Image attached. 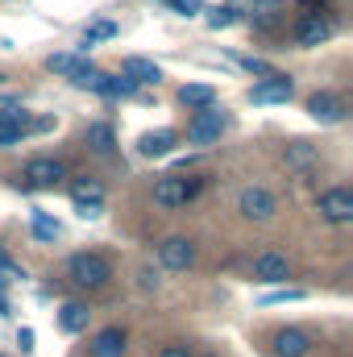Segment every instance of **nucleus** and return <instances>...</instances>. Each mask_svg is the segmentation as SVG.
<instances>
[{"instance_id":"obj_1","label":"nucleus","mask_w":353,"mask_h":357,"mask_svg":"<svg viewBox=\"0 0 353 357\" xmlns=\"http://www.w3.org/2000/svg\"><path fill=\"white\" fill-rule=\"evenodd\" d=\"M67 274H71L75 287L100 291V287H108V278H112V262L100 258V254H75V258L67 262Z\"/></svg>"},{"instance_id":"obj_2","label":"nucleus","mask_w":353,"mask_h":357,"mask_svg":"<svg viewBox=\"0 0 353 357\" xmlns=\"http://www.w3.org/2000/svg\"><path fill=\"white\" fill-rule=\"evenodd\" d=\"M316 212H320V220H329V225H350V220H353L350 187H329V191H320Z\"/></svg>"},{"instance_id":"obj_3","label":"nucleus","mask_w":353,"mask_h":357,"mask_svg":"<svg viewBox=\"0 0 353 357\" xmlns=\"http://www.w3.org/2000/svg\"><path fill=\"white\" fill-rule=\"evenodd\" d=\"M237 212H241L246 220H270V216L278 212V199H274L266 187H246V191L237 195Z\"/></svg>"},{"instance_id":"obj_4","label":"nucleus","mask_w":353,"mask_h":357,"mask_svg":"<svg viewBox=\"0 0 353 357\" xmlns=\"http://www.w3.org/2000/svg\"><path fill=\"white\" fill-rule=\"evenodd\" d=\"M220 133H225V116H220L216 108L195 112L191 125H187V137H191L195 146H212V142H220Z\"/></svg>"},{"instance_id":"obj_5","label":"nucleus","mask_w":353,"mask_h":357,"mask_svg":"<svg viewBox=\"0 0 353 357\" xmlns=\"http://www.w3.org/2000/svg\"><path fill=\"white\" fill-rule=\"evenodd\" d=\"M291 278V262L283 258V254H274V250H266L254 258V282H266V287H278V282H287Z\"/></svg>"},{"instance_id":"obj_6","label":"nucleus","mask_w":353,"mask_h":357,"mask_svg":"<svg viewBox=\"0 0 353 357\" xmlns=\"http://www.w3.org/2000/svg\"><path fill=\"white\" fill-rule=\"evenodd\" d=\"M291 91H295V84H291L287 75L270 71L266 79H258V84L250 88V100H254V104H283V100H291Z\"/></svg>"},{"instance_id":"obj_7","label":"nucleus","mask_w":353,"mask_h":357,"mask_svg":"<svg viewBox=\"0 0 353 357\" xmlns=\"http://www.w3.org/2000/svg\"><path fill=\"white\" fill-rule=\"evenodd\" d=\"M63 178H67V167L59 158H33V162H25V183L29 187H54Z\"/></svg>"},{"instance_id":"obj_8","label":"nucleus","mask_w":353,"mask_h":357,"mask_svg":"<svg viewBox=\"0 0 353 357\" xmlns=\"http://www.w3.org/2000/svg\"><path fill=\"white\" fill-rule=\"evenodd\" d=\"M195 187L187 183V178L179 175H163L158 183H154V204L158 208H179V204H187V195H191Z\"/></svg>"},{"instance_id":"obj_9","label":"nucleus","mask_w":353,"mask_h":357,"mask_svg":"<svg viewBox=\"0 0 353 357\" xmlns=\"http://www.w3.org/2000/svg\"><path fill=\"white\" fill-rule=\"evenodd\" d=\"M158 262L167 270H187L195 262V245H191L187 237H167V241L158 245Z\"/></svg>"},{"instance_id":"obj_10","label":"nucleus","mask_w":353,"mask_h":357,"mask_svg":"<svg viewBox=\"0 0 353 357\" xmlns=\"http://www.w3.org/2000/svg\"><path fill=\"white\" fill-rule=\"evenodd\" d=\"M308 112H312L320 125H337V121L345 116V100H341L337 91H316V96L308 100Z\"/></svg>"},{"instance_id":"obj_11","label":"nucleus","mask_w":353,"mask_h":357,"mask_svg":"<svg viewBox=\"0 0 353 357\" xmlns=\"http://www.w3.org/2000/svg\"><path fill=\"white\" fill-rule=\"evenodd\" d=\"M88 354L91 357H125V333H121L117 324L100 328V333L88 341Z\"/></svg>"},{"instance_id":"obj_12","label":"nucleus","mask_w":353,"mask_h":357,"mask_svg":"<svg viewBox=\"0 0 353 357\" xmlns=\"http://www.w3.org/2000/svg\"><path fill=\"white\" fill-rule=\"evenodd\" d=\"M270 349H274L278 357H303L308 349H312V337H308L303 328H278Z\"/></svg>"},{"instance_id":"obj_13","label":"nucleus","mask_w":353,"mask_h":357,"mask_svg":"<svg viewBox=\"0 0 353 357\" xmlns=\"http://www.w3.org/2000/svg\"><path fill=\"white\" fill-rule=\"evenodd\" d=\"M283 162H287V171H299V175H308V171L320 162V150H316L312 142H291V146L283 150Z\"/></svg>"},{"instance_id":"obj_14","label":"nucleus","mask_w":353,"mask_h":357,"mask_svg":"<svg viewBox=\"0 0 353 357\" xmlns=\"http://www.w3.org/2000/svg\"><path fill=\"white\" fill-rule=\"evenodd\" d=\"M175 142H179L175 129H154V133H142L137 137V154L142 158H163V154H171Z\"/></svg>"},{"instance_id":"obj_15","label":"nucleus","mask_w":353,"mask_h":357,"mask_svg":"<svg viewBox=\"0 0 353 357\" xmlns=\"http://www.w3.org/2000/svg\"><path fill=\"white\" fill-rule=\"evenodd\" d=\"M121 75H125V79H129L133 88H142V84H158V79H163L158 63H150V59H137V54L121 63Z\"/></svg>"},{"instance_id":"obj_16","label":"nucleus","mask_w":353,"mask_h":357,"mask_svg":"<svg viewBox=\"0 0 353 357\" xmlns=\"http://www.w3.org/2000/svg\"><path fill=\"white\" fill-rule=\"evenodd\" d=\"M329 33H333V25H329L324 17H308V21L295 29V42H299V46H320V42H329Z\"/></svg>"},{"instance_id":"obj_17","label":"nucleus","mask_w":353,"mask_h":357,"mask_svg":"<svg viewBox=\"0 0 353 357\" xmlns=\"http://www.w3.org/2000/svg\"><path fill=\"white\" fill-rule=\"evenodd\" d=\"M179 100H183L187 108H200V112H204V108L216 104V88H212V84H183V88H179Z\"/></svg>"},{"instance_id":"obj_18","label":"nucleus","mask_w":353,"mask_h":357,"mask_svg":"<svg viewBox=\"0 0 353 357\" xmlns=\"http://www.w3.org/2000/svg\"><path fill=\"white\" fill-rule=\"evenodd\" d=\"M91 320V312L84 303H63V312H59V328L63 333H84Z\"/></svg>"},{"instance_id":"obj_19","label":"nucleus","mask_w":353,"mask_h":357,"mask_svg":"<svg viewBox=\"0 0 353 357\" xmlns=\"http://www.w3.org/2000/svg\"><path fill=\"white\" fill-rule=\"evenodd\" d=\"M88 146L96 150V154H112V150H117V133H112V125H104V121L88 125Z\"/></svg>"},{"instance_id":"obj_20","label":"nucleus","mask_w":353,"mask_h":357,"mask_svg":"<svg viewBox=\"0 0 353 357\" xmlns=\"http://www.w3.org/2000/svg\"><path fill=\"white\" fill-rule=\"evenodd\" d=\"M25 133V112H0V150Z\"/></svg>"},{"instance_id":"obj_21","label":"nucleus","mask_w":353,"mask_h":357,"mask_svg":"<svg viewBox=\"0 0 353 357\" xmlns=\"http://www.w3.org/2000/svg\"><path fill=\"white\" fill-rule=\"evenodd\" d=\"M71 84H75V88H88V91H100L104 88V71H96L91 63H80L75 75H71Z\"/></svg>"},{"instance_id":"obj_22","label":"nucleus","mask_w":353,"mask_h":357,"mask_svg":"<svg viewBox=\"0 0 353 357\" xmlns=\"http://www.w3.org/2000/svg\"><path fill=\"white\" fill-rule=\"evenodd\" d=\"M71 195H75V204H104V187L91 183V178H80V183L71 187Z\"/></svg>"},{"instance_id":"obj_23","label":"nucleus","mask_w":353,"mask_h":357,"mask_svg":"<svg viewBox=\"0 0 353 357\" xmlns=\"http://www.w3.org/2000/svg\"><path fill=\"white\" fill-rule=\"evenodd\" d=\"M80 63H84L80 54H50V59H46V67H50V71H59V75H67V79L75 75V67H80Z\"/></svg>"},{"instance_id":"obj_24","label":"nucleus","mask_w":353,"mask_h":357,"mask_svg":"<svg viewBox=\"0 0 353 357\" xmlns=\"http://www.w3.org/2000/svg\"><path fill=\"white\" fill-rule=\"evenodd\" d=\"M133 84H129V79H125V75H117V79H112V75H104V88H100V96H108V100H117V96H133Z\"/></svg>"},{"instance_id":"obj_25","label":"nucleus","mask_w":353,"mask_h":357,"mask_svg":"<svg viewBox=\"0 0 353 357\" xmlns=\"http://www.w3.org/2000/svg\"><path fill=\"white\" fill-rule=\"evenodd\" d=\"M108 38H117V21H96V25H88V33H84V46L108 42Z\"/></svg>"},{"instance_id":"obj_26","label":"nucleus","mask_w":353,"mask_h":357,"mask_svg":"<svg viewBox=\"0 0 353 357\" xmlns=\"http://www.w3.org/2000/svg\"><path fill=\"white\" fill-rule=\"evenodd\" d=\"M33 237H38V241H54V237H59V225H54L46 212H33Z\"/></svg>"},{"instance_id":"obj_27","label":"nucleus","mask_w":353,"mask_h":357,"mask_svg":"<svg viewBox=\"0 0 353 357\" xmlns=\"http://www.w3.org/2000/svg\"><path fill=\"white\" fill-rule=\"evenodd\" d=\"M299 299H303V291H299V287H283V291L262 295V303H299Z\"/></svg>"},{"instance_id":"obj_28","label":"nucleus","mask_w":353,"mask_h":357,"mask_svg":"<svg viewBox=\"0 0 353 357\" xmlns=\"http://www.w3.org/2000/svg\"><path fill=\"white\" fill-rule=\"evenodd\" d=\"M233 21H237V17H233L229 8H216V13H208V25H212V29H225V25H233Z\"/></svg>"},{"instance_id":"obj_29","label":"nucleus","mask_w":353,"mask_h":357,"mask_svg":"<svg viewBox=\"0 0 353 357\" xmlns=\"http://www.w3.org/2000/svg\"><path fill=\"white\" fill-rule=\"evenodd\" d=\"M171 8H175V13H183V17H195V13L204 8V0H171Z\"/></svg>"},{"instance_id":"obj_30","label":"nucleus","mask_w":353,"mask_h":357,"mask_svg":"<svg viewBox=\"0 0 353 357\" xmlns=\"http://www.w3.org/2000/svg\"><path fill=\"white\" fill-rule=\"evenodd\" d=\"M237 63H241V67H246L250 75H262V79H266V75H270V67H266L262 59H237Z\"/></svg>"},{"instance_id":"obj_31","label":"nucleus","mask_w":353,"mask_h":357,"mask_svg":"<svg viewBox=\"0 0 353 357\" xmlns=\"http://www.w3.org/2000/svg\"><path fill=\"white\" fill-rule=\"evenodd\" d=\"M142 291H158V274H154L150 266L142 270Z\"/></svg>"},{"instance_id":"obj_32","label":"nucleus","mask_w":353,"mask_h":357,"mask_svg":"<svg viewBox=\"0 0 353 357\" xmlns=\"http://www.w3.org/2000/svg\"><path fill=\"white\" fill-rule=\"evenodd\" d=\"M17 345H21V354H29V349H33V333L21 328V333H17Z\"/></svg>"},{"instance_id":"obj_33","label":"nucleus","mask_w":353,"mask_h":357,"mask_svg":"<svg viewBox=\"0 0 353 357\" xmlns=\"http://www.w3.org/2000/svg\"><path fill=\"white\" fill-rule=\"evenodd\" d=\"M158 357H191V354H187L183 345H167V349H163V354H158Z\"/></svg>"},{"instance_id":"obj_34","label":"nucleus","mask_w":353,"mask_h":357,"mask_svg":"<svg viewBox=\"0 0 353 357\" xmlns=\"http://www.w3.org/2000/svg\"><path fill=\"white\" fill-rule=\"evenodd\" d=\"M80 216H100V204H80Z\"/></svg>"},{"instance_id":"obj_35","label":"nucleus","mask_w":353,"mask_h":357,"mask_svg":"<svg viewBox=\"0 0 353 357\" xmlns=\"http://www.w3.org/2000/svg\"><path fill=\"white\" fill-rule=\"evenodd\" d=\"M0 316H4V299H0Z\"/></svg>"},{"instance_id":"obj_36","label":"nucleus","mask_w":353,"mask_h":357,"mask_svg":"<svg viewBox=\"0 0 353 357\" xmlns=\"http://www.w3.org/2000/svg\"><path fill=\"white\" fill-rule=\"evenodd\" d=\"M0 357H8V354H0Z\"/></svg>"},{"instance_id":"obj_37","label":"nucleus","mask_w":353,"mask_h":357,"mask_svg":"<svg viewBox=\"0 0 353 357\" xmlns=\"http://www.w3.org/2000/svg\"><path fill=\"white\" fill-rule=\"evenodd\" d=\"M0 282H4V278H0Z\"/></svg>"}]
</instances>
